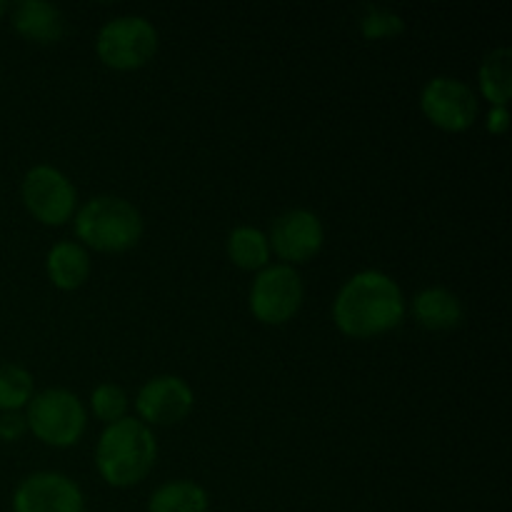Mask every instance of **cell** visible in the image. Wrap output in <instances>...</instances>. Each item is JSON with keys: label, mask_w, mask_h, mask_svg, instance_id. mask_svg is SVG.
I'll list each match as a JSON object with an SVG mask.
<instances>
[{"label": "cell", "mask_w": 512, "mask_h": 512, "mask_svg": "<svg viewBox=\"0 0 512 512\" xmlns=\"http://www.w3.org/2000/svg\"><path fill=\"white\" fill-rule=\"evenodd\" d=\"M23 203L45 225H63L75 210V188L53 165H33L23 178Z\"/></svg>", "instance_id": "7"}, {"label": "cell", "mask_w": 512, "mask_h": 512, "mask_svg": "<svg viewBox=\"0 0 512 512\" xmlns=\"http://www.w3.org/2000/svg\"><path fill=\"white\" fill-rule=\"evenodd\" d=\"M13 28L35 43H55L65 33V15L48 0H20L13 8Z\"/></svg>", "instance_id": "12"}, {"label": "cell", "mask_w": 512, "mask_h": 512, "mask_svg": "<svg viewBox=\"0 0 512 512\" xmlns=\"http://www.w3.org/2000/svg\"><path fill=\"white\" fill-rule=\"evenodd\" d=\"M363 35L370 40L393 38L405 30V20L395 10L383 8V5H365L363 18H360Z\"/></svg>", "instance_id": "20"}, {"label": "cell", "mask_w": 512, "mask_h": 512, "mask_svg": "<svg viewBox=\"0 0 512 512\" xmlns=\"http://www.w3.org/2000/svg\"><path fill=\"white\" fill-rule=\"evenodd\" d=\"M208 493L193 480H173L150 495L148 512H208Z\"/></svg>", "instance_id": "15"}, {"label": "cell", "mask_w": 512, "mask_h": 512, "mask_svg": "<svg viewBox=\"0 0 512 512\" xmlns=\"http://www.w3.org/2000/svg\"><path fill=\"white\" fill-rule=\"evenodd\" d=\"M95 50L110 68L135 70L158 50V30L143 15H120L100 28Z\"/></svg>", "instance_id": "5"}, {"label": "cell", "mask_w": 512, "mask_h": 512, "mask_svg": "<svg viewBox=\"0 0 512 512\" xmlns=\"http://www.w3.org/2000/svg\"><path fill=\"white\" fill-rule=\"evenodd\" d=\"M83 403L75 393L65 388H48L43 393H35L28 403L25 423L33 430L38 440L55 448L75 445L85 430Z\"/></svg>", "instance_id": "4"}, {"label": "cell", "mask_w": 512, "mask_h": 512, "mask_svg": "<svg viewBox=\"0 0 512 512\" xmlns=\"http://www.w3.org/2000/svg\"><path fill=\"white\" fill-rule=\"evenodd\" d=\"M158 445L155 435L143 420L123 418L110 423L95 448V465L105 483L113 488H128L140 483L153 470Z\"/></svg>", "instance_id": "2"}, {"label": "cell", "mask_w": 512, "mask_h": 512, "mask_svg": "<svg viewBox=\"0 0 512 512\" xmlns=\"http://www.w3.org/2000/svg\"><path fill=\"white\" fill-rule=\"evenodd\" d=\"M413 315L423 328L450 330L463 320V303L448 288H425L415 295Z\"/></svg>", "instance_id": "13"}, {"label": "cell", "mask_w": 512, "mask_h": 512, "mask_svg": "<svg viewBox=\"0 0 512 512\" xmlns=\"http://www.w3.org/2000/svg\"><path fill=\"white\" fill-rule=\"evenodd\" d=\"M228 255L245 270H263L270 260V243L263 230L240 225L228 235Z\"/></svg>", "instance_id": "17"}, {"label": "cell", "mask_w": 512, "mask_h": 512, "mask_svg": "<svg viewBox=\"0 0 512 512\" xmlns=\"http://www.w3.org/2000/svg\"><path fill=\"white\" fill-rule=\"evenodd\" d=\"M323 240V223H320V218L313 210L305 208L285 210L283 215H278L273 225H270L268 235L270 250L280 260H285V265L305 263L313 255H318V250L323 248Z\"/></svg>", "instance_id": "9"}, {"label": "cell", "mask_w": 512, "mask_h": 512, "mask_svg": "<svg viewBox=\"0 0 512 512\" xmlns=\"http://www.w3.org/2000/svg\"><path fill=\"white\" fill-rule=\"evenodd\" d=\"M75 233L85 245L103 253H120L133 248L143 235V218L138 208L118 195H98L88 200L75 215Z\"/></svg>", "instance_id": "3"}, {"label": "cell", "mask_w": 512, "mask_h": 512, "mask_svg": "<svg viewBox=\"0 0 512 512\" xmlns=\"http://www.w3.org/2000/svg\"><path fill=\"white\" fill-rule=\"evenodd\" d=\"M335 325L350 338H375L398 328L405 318L400 285L380 270L355 273L333 303Z\"/></svg>", "instance_id": "1"}, {"label": "cell", "mask_w": 512, "mask_h": 512, "mask_svg": "<svg viewBox=\"0 0 512 512\" xmlns=\"http://www.w3.org/2000/svg\"><path fill=\"white\" fill-rule=\"evenodd\" d=\"M90 405H93V413L98 415V420L108 425L128 418L125 415L128 413V395L115 383H100L90 395Z\"/></svg>", "instance_id": "19"}, {"label": "cell", "mask_w": 512, "mask_h": 512, "mask_svg": "<svg viewBox=\"0 0 512 512\" xmlns=\"http://www.w3.org/2000/svg\"><path fill=\"white\" fill-rule=\"evenodd\" d=\"M13 512H85V498L68 475L33 473L15 488Z\"/></svg>", "instance_id": "10"}, {"label": "cell", "mask_w": 512, "mask_h": 512, "mask_svg": "<svg viewBox=\"0 0 512 512\" xmlns=\"http://www.w3.org/2000/svg\"><path fill=\"white\" fill-rule=\"evenodd\" d=\"M420 108L438 128L458 133L470 128L478 118V95L463 80L438 75L425 83L420 93Z\"/></svg>", "instance_id": "8"}, {"label": "cell", "mask_w": 512, "mask_h": 512, "mask_svg": "<svg viewBox=\"0 0 512 512\" xmlns=\"http://www.w3.org/2000/svg\"><path fill=\"white\" fill-rule=\"evenodd\" d=\"M303 278L293 265H265L250 288V310L265 325L288 323L303 305Z\"/></svg>", "instance_id": "6"}, {"label": "cell", "mask_w": 512, "mask_h": 512, "mask_svg": "<svg viewBox=\"0 0 512 512\" xmlns=\"http://www.w3.org/2000/svg\"><path fill=\"white\" fill-rule=\"evenodd\" d=\"M193 390L178 375H158L140 388L135 408L145 425H173L193 410Z\"/></svg>", "instance_id": "11"}, {"label": "cell", "mask_w": 512, "mask_h": 512, "mask_svg": "<svg viewBox=\"0 0 512 512\" xmlns=\"http://www.w3.org/2000/svg\"><path fill=\"white\" fill-rule=\"evenodd\" d=\"M5 13H8V3H3V0H0V18H3Z\"/></svg>", "instance_id": "23"}, {"label": "cell", "mask_w": 512, "mask_h": 512, "mask_svg": "<svg viewBox=\"0 0 512 512\" xmlns=\"http://www.w3.org/2000/svg\"><path fill=\"white\" fill-rule=\"evenodd\" d=\"M480 90L493 105H508L512 95V50L508 45L485 55L480 65Z\"/></svg>", "instance_id": "16"}, {"label": "cell", "mask_w": 512, "mask_h": 512, "mask_svg": "<svg viewBox=\"0 0 512 512\" xmlns=\"http://www.w3.org/2000/svg\"><path fill=\"white\" fill-rule=\"evenodd\" d=\"M25 430H28L25 415H20V413L0 415V440H5V443H13V440H18Z\"/></svg>", "instance_id": "21"}, {"label": "cell", "mask_w": 512, "mask_h": 512, "mask_svg": "<svg viewBox=\"0 0 512 512\" xmlns=\"http://www.w3.org/2000/svg\"><path fill=\"white\" fill-rule=\"evenodd\" d=\"M488 130L493 135H503L510 125V113H508V105H493L488 113Z\"/></svg>", "instance_id": "22"}, {"label": "cell", "mask_w": 512, "mask_h": 512, "mask_svg": "<svg viewBox=\"0 0 512 512\" xmlns=\"http://www.w3.org/2000/svg\"><path fill=\"white\" fill-rule=\"evenodd\" d=\"M45 268H48V278L53 280V285H58L60 290H75L88 280L90 255L80 243L63 240L50 248Z\"/></svg>", "instance_id": "14"}, {"label": "cell", "mask_w": 512, "mask_h": 512, "mask_svg": "<svg viewBox=\"0 0 512 512\" xmlns=\"http://www.w3.org/2000/svg\"><path fill=\"white\" fill-rule=\"evenodd\" d=\"M33 375L15 363H0V410L18 413L33 398Z\"/></svg>", "instance_id": "18"}]
</instances>
